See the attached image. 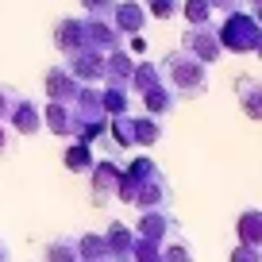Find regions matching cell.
<instances>
[{
  "label": "cell",
  "mask_w": 262,
  "mask_h": 262,
  "mask_svg": "<svg viewBox=\"0 0 262 262\" xmlns=\"http://www.w3.org/2000/svg\"><path fill=\"white\" fill-rule=\"evenodd\" d=\"M235 97H239V108H243L251 120H262V81L251 74H239L235 77Z\"/></svg>",
  "instance_id": "cell-9"
},
{
  "label": "cell",
  "mask_w": 262,
  "mask_h": 262,
  "mask_svg": "<svg viewBox=\"0 0 262 262\" xmlns=\"http://www.w3.org/2000/svg\"><path fill=\"white\" fill-rule=\"evenodd\" d=\"M216 39H220L224 50L251 54V50L258 47V39H262V27H258V19L247 16V12H231V16L224 19V27L216 31Z\"/></svg>",
  "instance_id": "cell-3"
},
{
  "label": "cell",
  "mask_w": 262,
  "mask_h": 262,
  "mask_svg": "<svg viewBox=\"0 0 262 262\" xmlns=\"http://www.w3.org/2000/svg\"><path fill=\"white\" fill-rule=\"evenodd\" d=\"M162 77H166V85H170V93H173L178 100H193V97H201V93L208 89L205 66L196 62L193 54H185V50H173V54H166Z\"/></svg>",
  "instance_id": "cell-2"
},
{
  "label": "cell",
  "mask_w": 262,
  "mask_h": 262,
  "mask_svg": "<svg viewBox=\"0 0 262 262\" xmlns=\"http://www.w3.org/2000/svg\"><path fill=\"white\" fill-rule=\"evenodd\" d=\"M12 104H16V93H12L8 85H0V120H8Z\"/></svg>",
  "instance_id": "cell-23"
},
{
  "label": "cell",
  "mask_w": 262,
  "mask_h": 262,
  "mask_svg": "<svg viewBox=\"0 0 262 262\" xmlns=\"http://www.w3.org/2000/svg\"><path fill=\"white\" fill-rule=\"evenodd\" d=\"M81 4H85V12L97 16V19H112V12H116V0H81Z\"/></svg>",
  "instance_id": "cell-20"
},
{
  "label": "cell",
  "mask_w": 262,
  "mask_h": 262,
  "mask_svg": "<svg viewBox=\"0 0 262 262\" xmlns=\"http://www.w3.org/2000/svg\"><path fill=\"white\" fill-rule=\"evenodd\" d=\"M162 139V123L155 116H131V147H155Z\"/></svg>",
  "instance_id": "cell-12"
},
{
  "label": "cell",
  "mask_w": 262,
  "mask_h": 262,
  "mask_svg": "<svg viewBox=\"0 0 262 262\" xmlns=\"http://www.w3.org/2000/svg\"><path fill=\"white\" fill-rule=\"evenodd\" d=\"M254 19H258V27H262V4H258V12H254Z\"/></svg>",
  "instance_id": "cell-28"
},
{
  "label": "cell",
  "mask_w": 262,
  "mask_h": 262,
  "mask_svg": "<svg viewBox=\"0 0 262 262\" xmlns=\"http://www.w3.org/2000/svg\"><path fill=\"white\" fill-rule=\"evenodd\" d=\"M89 201L93 208H108L116 201V193H120V178H123V166H116V158H100L97 166H93L89 173Z\"/></svg>",
  "instance_id": "cell-4"
},
{
  "label": "cell",
  "mask_w": 262,
  "mask_h": 262,
  "mask_svg": "<svg viewBox=\"0 0 262 262\" xmlns=\"http://www.w3.org/2000/svg\"><path fill=\"white\" fill-rule=\"evenodd\" d=\"M131 50H135V54H143V50H147V39H143V35H131Z\"/></svg>",
  "instance_id": "cell-25"
},
{
  "label": "cell",
  "mask_w": 262,
  "mask_h": 262,
  "mask_svg": "<svg viewBox=\"0 0 262 262\" xmlns=\"http://www.w3.org/2000/svg\"><path fill=\"white\" fill-rule=\"evenodd\" d=\"M254 54H258V58H262V39H258V47H254Z\"/></svg>",
  "instance_id": "cell-29"
},
{
  "label": "cell",
  "mask_w": 262,
  "mask_h": 262,
  "mask_svg": "<svg viewBox=\"0 0 262 262\" xmlns=\"http://www.w3.org/2000/svg\"><path fill=\"white\" fill-rule=\"evenodd\" d=\"M66 170L70 173H93V166H97V155H93V147H85V143H70L62 155Z\"/></svg>",
  "instance_id": "cell-16"
},
{
  "label": "cell",
  "mask_w": 262,
  "mask_h": 262,
  "mask_svg": "<svg viewBox=\"0 0 262 262\" xmlns=\"http://www.w3.org/2000/svg\"><path fill=\"white\" fill-rule=\"evenodd\" d=\"M116 201H123V205H135L139 212H170L173 193H170V181H166V173L158 170V166L150 162L147 155H139V158H131L127 170H123Z\"/></svg>",
  "instance_id": "cell-1"
},
{
  "label": "cell",
  "mask_w": 262,
  "mask_h": 262,
  "mask_svg": "<svg viewBox=\"0 0 262 262\" xmlns=\"http://www.w3.org/2000/svg\"><path fill=\"white\" fill-rule=\"evenodd\" d=\"M147 4H150V16H158V19L178 16V0H147Z\"/></svg>",
  "instance_id": "cell-21"
},
{
  "label": "cell",
  "mask_w": 262,
  "mask_h": 262,
  "mask_svg": "<svg viewBox=\"0 0 262 262\" xmlns=\"http://www.w3.org/2000/svg\"><path fill=\"white\" fill-rule=\"evenodd\" d=\"M104 243H108L112 262H131V258H135V231H131L127 224L112 220V224L104 228Z\"/></svg>",
  "instance_id": "cell-7"
},
{
  "label": "cell",
  "mask_w": 262,
  "mask_h": 262,
  "mask_svg": "<svg viewBox=\"0 0 262 262\" xmlns=\"http://www.w3.org/2000/svg\"><path fill=\"white\" fill-rule=\"evenodd\" d=\"M54 42L66 58L77 50H89V35H85V19H58L54 27Z\"/></svg>",
  "instance_id": "cell-8"
},
{
  "label": "cell",
  "mask_w": 262,
  "mask_h": 262,
  "mask_svg": "<svg viewBox=\"0 0 262 262\" xmlns=\"http://www.w3.org/2000/svg\"><path fill=\"white\" fill-rule=\"evenodd\" d=\"M42 127H50L54 135H74L70 104H47V112H42Z\"/></svg>",
  "instance_id": "cell-17"
},
{
  "label": "cell",
  "mask_w": 262,
  "mask_h": 262,
  "mask_svg": "<svg viewBox=\"0 0 262 262\" xmlns=\"http://www.w3.org/2000/svg\"><path fill=\"white\" fill-rule=\"evenodd\" d=\"M77 262H112L104 235H97V231H85V235L77 239Z\"/></svg>",
  "instance_id": "cell-14"
},
{
  "label": "cell",
  "mask_w": 262,
  "mask_h": 262,
  "mask_svg": "<svg viewBox=\"0 0 262 262\" xmlns=\"http://www.w3.org/2000/svg\"><path fill=\"white\" fill-rule=\"evenodd\" d=\"M181 50L185 54H193L201 66H208V62H216L220 58V39H216V31L212 27H189L185 31V39H181Z\"/></svg>",
  "instance_id": "cell-5"
},
{
  "label": "cell",
  "mask_w": 262,
  "mask_h": 262,
  "mask_svg": "<svg viewBox=\"0 0 262 262\" xmlns=\"http://www.w3.org/2000/svg\"><path fill=\"white\" fill-rule=\"evenodd\" d=\"M181 12H185L189 27H208V19H212V4L208 0H185Z\"/></svg>",
  "instance_id": "cell-19"
},
{
  "label": "cell",
  "mask_w": 262,
  "mask_h": 262,
  "mask_svg": "<svg viewBox=\"0 0 262 262\" xmlns=\"http://www.w3.org/2000/svg\"><path fill=\"white\" fill-rule=\"evenodd\" d=\"M42 258L47 262H77V239H54V243H47Z\"/></svg>",
  "instance_id": "cell-18"
},
{
  "label": "cell",
  "mask_w": 262,
  "mask_h": 262,
  "mask_svg": "<svg viewBox=\"0 0 262 262\" xmlns=\"http://www.w3.org/2000/svg\"><path fill=\"white\" fill-rule=\"evenodd\" d=\"M0 262H12V251H8V243L0 239Z\"/></svg>",
  "instance_id": "cell-27"
},
{
  "label": "cell",
  "mask_w": 262,
  "mask_h": 262,
  "mask_svg": "<svg viewBox=\"0 0 262 262\" xmlns=\"http://www.w3.org/2000/svg\"><path fill=\"white\" fill-rule=\"evenodd\" d=\"M231 262H262V251H258V247H247V243H239L235 251H231Z\"/></svg>",
  "instance_id": "cell-22"
},
{
  "label": "cell",
  "mask_w": 262,
  "mask_h": 262,
  "mask_svg": "<svg viewBox=\"0 0 262 262\" xmlns=\"http://www.w3.org/2000/svg\"><path fill=\"white\" fill-rule=\"evenodd\" d=\"M173 104H178V97L170 93V85H158V89L143 93V108H147V116H155V120L170 116V112H173Z\"/></svg>",
  "instance_id": "cell-15"
},
{
  "label": "cell",
  "mask_w": 262,
  "mask_h": 262,
  "mask_svg": "<svg viewBox=\"0 0 262 262\" xmlns=\"http://www.w3.org/2000/svg\"><path fill=\"white\" fill-rule=\"evenodd\" d=\"M235 235H239V243L258 247V251H262V212H258V208H247V212H239Z\"/></svg>",
  "instance_id": "cell-13"
},
{
  "label": "cell",
  "mask_w": 262,
  "mask_h": 262,
  "mask_svg": "<svg viewBox=\"0 0 262 262\" xmlns=\"http://www.w3.org/2000/svg\"><path fill=\"white\" fill-rule=\"evenodd\" d=\"M8 120H12V131H16V135H35V131L42 127V112H39L27 97H16Z\"/></svg>",
  "instance_id": "cell-10"
},
{
  "label": "cell",
  "mask_w": 262,
  "mask_h": 262,
  "mask_svg": "<svg viewBox=\"0 0 262 262\" xmlns=\"http://www.w3.org/2000/svg\"><path fill=\"white\" fill-rule=\"evenodd\" d=\"M143 19H147V12H143V4H135V0H123V4H116L112 12V24L120 35H139Z\"/></svg>",
  "instance_id": "cell-11"
},
{
  "label": "cell",
  "mask_w": 262,
  "mask_h": 262,
  "mask_svg": "<svg viewBox=\"0 0 262 262\" xmlns=\"http://www.w3.org/2000/svg\"><path fill=\"white\" fill-rule=\"evenodd\" d=\"M0 155H8V131H4V123H0Z\"/></svg>",
  "instance_id": "cell-26"
},
{
  "label": "cell",
  "mask_w": 262,
  "mask_h": 262,
  "mask_svg": "<svg viewBox=\"0 0 262 262\" xmlns=\"http://www.w3.org/2000/svg\"><path fill=\"white\" fill-rule=\"evenodd\" d=\"M77 93H81V81H77L66 66L47 70V97H50V104H74Z\"/></svg>",
  "instance_id": "cell-6"
},
{
  "label": "cell",
  "mask_w": 262,
  "mask_h": 262,
  "mask_svg": "<svg viewBox=\"0 0 262 262\" xmlns=\"http://www.w3.org/2000/svg\"><path fill=\"white\" fill-rule=\"evenodd\" d=\"M208 4H212V8H224V12H228V16H231V12H235V4H239V0H208Z\"/></svg>",
  "instance_id": "cell-24"
}]
</instances>
